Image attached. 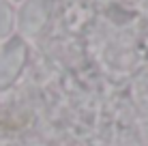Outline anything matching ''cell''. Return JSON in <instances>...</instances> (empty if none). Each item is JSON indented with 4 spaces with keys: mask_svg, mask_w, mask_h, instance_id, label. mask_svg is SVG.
<instances>
[{
    "mask_svg": "<svg viewBox=\"0 0 148 146\" xmlns=\"http://www.w3.org/2000/svg\"><path fill=\"white\" fill-rule=\"evenodd\" d=\"M49 11H52V0H30L24 9V30L37 32L49 17Z\"/></svg>",
    "mask_w": 148,
    "mask_h": 146,
    "instance_id": "6da1fadb",
    "label": "cell"
}]
</instances>
